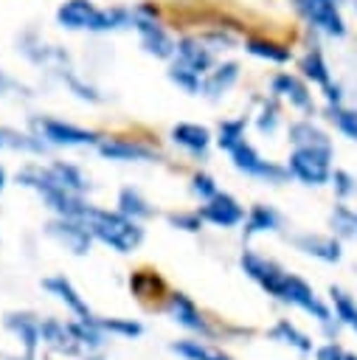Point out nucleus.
<instances>
[{
	"instance_id": "obj_49",
	"label": "nucleus",
	"mask_w": 357,
	"mask_h": 360,
	"mask_svg": "<svg viewBox=\"0 0 357 360\" xmlns=\"http://www.w3.org/2000/svg\"><path fill=\"white\" fill-rule=\"evenodd\" d=\"M3 143H6V141H3V132H0V146H3Z\"/></svg>"
},
{
	"instance_id": "obj_4",
	"label": "nucleus",
	"mask_w": 357,
	"mask_h": 360,
	"mask_svg": "<svg viewBox=\"0 0 357 360\" xmlns=\"http://www.w3.org/2000/svg\"><path fill=\"white\" fill-rule=\"evenodd\" d=\"M332 146H295L287 158V172L304 186H326L332 177Z\"/></svg>"
},
{
	"instance_id": "obj_38",
	"label": "nucleus",
	"mask_w": 357,
	"mask_h": 360,
	"mask_svg": "<svg viewBox=\"0 0 357 360\" xmlns=\"http://www.w3.org/2000/svg\"><path fill=\"white\" fill-rule=\"evenodd\" d=\"M332 188H335V197L337 200H349L357 194V177L346 169H332V177H329Z\"/></svg>"
},
{
	"instance_id": "obj_41",
	"label": "nucleus",
	"mask_w": 357,
	"mask_h": 360,
	"mask_svg": "<svg viewBox=\"0 0 357 360\" xmlns=\"http://www.w3.org/2000/svg\"><path fill=\"white\" fill-rule=\"evenodd\" d=\"M169 225L194 233L202 228V217H200V211H180V214H169Z\"/></svg>"
},
{
	"instance_id": "obj_6",
	"label": "nucleus",
	"mask_w": 357,
	"mask_h": 360,
	"mask_svg": "<svg viewBox=\"0 0 357 360\" xmlns=\"http://www.w3.org/2000/svg\"><path fill=\"white\" fill-rule=\"evenodd\" d=\"M228 155H231L233 166H236L242 174H247V177L267 180V183H284V180L290 177L287 166H278V163H273V160H264V158L253 149V143H247V141H239Z\"/></svg>"
},
{
	"instance_id": "obj_12",
	"label": "nucleus",
	"mask_w": 357,
	"mask_h": 360,
	"mask_svg": "<svg viewBox=\"0 0 357 360\" xmlns=\"http://www.w3.org/2000/svg\"><path fill=\"white\" fill-rule=\"evenodd\" d=\"M202 222H211L216 228H233L239 222H245V208L225 191H216L211 200H205L202 208H197Z\"/></svg>"
},
{
	"instance_id": "obj_36",
	"label": "nucleus",
	"mask_w": 357,
	"mask_h": 360,
	"mask_svg": "<svg viewBox=\"0 0 357 360\" xmlns=\"http://www.w3.org/2000/svg\"><path fill=\"white\" fill-rule=\"evenodd\" d=\"M245 118H225L222 124H219V129H216V143H219V149H225V152H231L239 141H245Z\"/></svg>"
},
{
	"instance_id": "obj_19",
	"label": "nucleus",
	"mask_w": 357,
	"mask_h": 360,
	"mask_svg": "<svg viewBox=\"0 0 357 360\" xmlns=\"http://www.w3.org/2000/svg\"><path fill=\"white\" fill-rule=\"evenodd\" d=\"M3 323H6L8 332H14L22 340L25 354L28 357H37V349L42 343V338H39V321L34 315H28V312H8Z\"/></svg>"
},
{
	"instance_id": "obj_3",
	"label": "nucleus",
	"mask_w": 357,
	"mask_h": 360,
	"mask_svg": "<svg viewBox=\"0 0 357 360\" xmlns=\"http://www.w3.org/2000/svg\"><path fill=\"white\" fill-rule=\"evenodd\" d=\"M278 301H284V304H290V307H298L301 312L312 315V318L323 326V332L335 340V332L340 329V323L335 321L332 307H329V304H326V301L312 290V284H309V281H304V278H301V276H295V273H287Z\"/></svg>"
},
{
	"instance_id": "obj_15",
	"label": "nucleus",
	"mask_w": 357,
	"mask_h": 360,
	"mask_svg": "<svg viewBox=\"0 0 357 360\" xmlns=\"http://www.w3.org/2000/svg\"><path fill=\"white\" fill-rule=\"evenodd\" d=\"M42 287L51 292V295H56L79 321H93L96 315L90 312V307H87V301L76 292V287L65 278V276H48V278H42Z\"/></svg>"
},
{
	"instance_id": "obj_25",
	"label": "nucleus",
	"mask_w": 357,
	"mask_h": 360,
	"mask_svg": "<svg viewBox=\"0 0 357 360\" xmlns=\"http://www.w3.org/2000/svg\"><path fill=\"white\" fill-rule=\"evenodd\" d=\"M287 135H290L292 146H332V138L320 127H315L309 118H301V121L290 124Z\"/></svg>"
},
{
	"instance_id": "obj_18",
	"label": "nucleus",
	"mask_w": 357,
	"mask_h": 360,
	"mask_svg": "<svg viewBox=\"0 0 357 360\" xmlns=\"http://www.w3.org/2000/svg\"><path fill=\"white\" fill-rule=\"evenodd\" d=\"M96 146L110 160H124V163H129V160H155V152L149 146H143L138 141H126V138H104Z\"/></svg>"
},
{
	"instance_id": "obj_26",
	"label": "nucleus",
	"mask_w": 357,
	"mask_h": 360,
	"mask_svg": "<svg viewBox=\"0 0 357 360\" xmlns=\"http://www.w3.org/2000/svg\"><path fill=\"white\" fill-rule=\"evenodd\" d=\"M329 307H332V315L340 326H351L354 318H357V298L351 292H346L343 287H329Z\"/></svg>"
},
{
	"instance_id": "obj_5",
	"label": "nucleus",
	"mask_w": 357,
	"mask_h": 360,
	"mask_svg": "<svg viewBox=\"0 0 357 360\" xmlns=\"http://www.w3.org/2000/svg\"><path fill=\"white\" fill-rule=\"evenodd\" d=\"M132 25L141 34V45L146 53L157 56V59H169L177 53V42L169 37V31L157 22V14L149 6H141L138 11H132Z\"/></svg>"
},
{
	"instance_id": "obj_1",
	"label": "nucleus",
	"mask_w": 357,
	"mask_h": 360,
	"mask_svg": "<svg viewBox=\"0 0 357 360\" xmlns=\"http://www.w3.org/2000/svg\"><path fill=\"white\" fill-rule=\"evenodd\" d=\"M79 222L87 225L93 239L110 245L118 253H129V250H135L143 242V228L135 219L124 217L121 211H104V208L87 205V211L82 214Z\"/></svg>"
},
{
	"instance_id": "obj_9",
	"label": "nucleus",
	"mask_w": 357,
	"mask_h": 360,
	"mask_svg": "<svg viewBox=\"0 0 357 360\" xmlns=\"http://www.w3.org/2000/svg\"><path fill=\"white\" fill-rule=\"evenodd\" d=\"M34 127H37L39 138H45L53 146H93V143H98V135L93 129H84V127H76V124H67L59 118H37Z\"/></svg>"
},
{
	"instance_id": "obj_20",
	"label": "nucleus",
	"mask_w": 357,
	"mask_h": 360,
	"mask_svg": "<svg viewBox=\"0 0 357 360\" xmlns=\"http://www.w3.org/2000/svg\"><path fill=\"white\" fill-rule=\"evenodd\" d=\"M39 338H42V343H48V346H51L53 352H59V354H79V352H82V346H79L76 338L70 335L67 323H62V321H56V318L39 321Z\"/></svg>"
},
{
	"instance_id": "obj_11",
	"label": "nucleus",
	"mask_w": 357,
	"mask_h": 360,
	"mask_svg": "<svg viewBox=\"0 0 357 360\" xmlns=\"http://www.w3.org/2000/svg\"><path fill=\"white\" fill-rule=\"evenodd\" d=\"M290 242L301 253H306L318 262H326V264H337L343 259V248H340V239L335 233H309L306 231V233H292Z\"/></svg>"
},
{
	"instance_id": "obj_47",
	"label": "nucleus",
	"mask_w": 357,
	"mask_h": 360,
	"mask_svg": "<svg viewBox=\"0 0 357 360\" xmlns=\"http://www.w3.org/2000/svg\"><path fill=\"white\" fill-rule=\"evenodd\" d=\"M351 329H354V332H357V318H354V323H351Z\"/></svg>"
},
{
	"instance_id": "obj_30",
	"label": "nucleus",
	"mask_w": 357,
	"mask_h": 360,
	"mask_svg": "<svg viewBox=\"0 0 357 360\" xmlns=\"http://www.w3.org/2000/svg\"><path fill=\"white\" fill-rule=\"evenodd\" d=\"M329 228L332 233L346 242V239H357V211H351L349 205H335V211L329 214Z\"/></svg>"
},
{
	"instance_id": "obj_45",
	"label": "nucleus",
	"mask_w": 357,
	"mask_h": 360,
	"mask_svg": "<svg viewBox=\"0 0 357 360\" xmlns=\"http://www.w3.org/2000/svg\"><path fill=\"white\" fill-rule=\"evenodd\" d=\"M6 87H11V82H8V79H6V76H3V73H0V93H3V90H6Z\"/></svg>"
},
{
	"instance_id": "obj_13",
	"label": "nucleus",
	"mask_w": 357,
	"mask_h": 360,
	"mask_svg": "<svg viewBox=\"0 0 357 360\" xmlns=\"http://www.w3.org/2000/svg\"><path fill=\"white\" fill-rule=\"evenodd\" d=\"M48 233H51L59 245H65L67 250H73L76 256H84V253L90 250V242H93V233L87 231V225L79 222V219H67V217L53 219V222L48 225Z\"/></svg>"
},
{
	"instance_id": "obj_29",
	"label": "nucleus",
	"mask_w": 357,
	"mask_h": 360,
	"mask_svg": "<svg viewBox=\"0 0 357 360\" xmlns=\"http://www.w3.org/2000/svg\"><path fill=\"white\" fill-rule=\"evenodd\" d=\"M326 118L335 124V129L349 138L357 141V107H346V104H326Z\"/></svg>"
},
{
	"instance_id": "obj_21",
	"label": "nucleus",
	"mask_w": 357,
	"mask_h": 360,
	"mask_svg": "<svg viewBox=\"0 0 357 360\" xmlns=\"http://www.w3.org/2000/svg\"><path fill=\"white\" fill-rule=\"evenodd\" d=\"M171 141H174L177 146H183L186 152H191V155H197V158H205V152H208V146H211V132H208L202 124H188V121H183V124L171 127Z\"/></svg>"
},
{
	"instance_id": "obj_27",
	"label": "nucleus",
	"mask_w": 357,
	"mask_h": 360,
	"mask_svg": "<svg viewBox=\"0 0 357 360\" xmlns=\"http://www.w3.org/2000/svg\"><path fill=\"white\" fill-rule=\"evenodd\" d=\"M301 73H304L306 82H312V84H318V87H326V84L332 82V70H329V65H326V59H323V53H320L318 48H309V51L304 53V59H301Z\"/></svg>"
},
{
	"instance_id": "obj_10",
	"label": "nucleus",
	"mask_w": 357,
	"mask_h": 360,
	"mask_svg": "<svg viewBox=\"0 0 357 360\" xmlns=\"http://www.w3.org/2000/svg\"><path fill=\"white\" fill-rule=\"evenodd\" d=\"M166 309H169L171 321L180 323L183 329L197 332V335H202V338H211V335H214L211 323L205 321V315L200 312V307H197L186 292H180V290L169 292V304H166Z\"/></svg>"
},
{
	"instance_id": "obj_44",
	"label": "nucleus",
	"mask_w": 357,
	"mask_h": 360,
	"mask_svg": "<svg viewBox=\"0 0 357 360\" xmlns=\"http://www.w3.org/2000/svg\"><path fill=\"white\" fill-rule=\"evenodd\" d=\"M323 90V98H326V104H343V87L337 84V82H329L326 87H320Z\"/></svg>"
},
{
	"instance_id": "obj_40",
	"label": "nucleus",
	"mask_w": 357,
	"mask_h": 360,
	"mask_svg": "<svg viewBox=\"0 0 357 360\" xmlns=\"http://www.w3.org/2000/svg\"><path fill=\"white\" fill-rule=\"evenodd\" d=\"M129 287H132V292L135 295H152V290L157 292V290H163V278L160 276H155V273H135L132 278H129Z\"/></svg>"
},
{
	"instance_id": "obj_33",
	"label": "nucleus",
	"mask_w": 357,
	"mask_h": 360,
	"mask_svg": "<svg viewBox=\"0 0 357 360\" xmlns=\"http://www.w3.org/2000/svg\"><path fill=\"white\" fill-rule=\"evenodd\" d=\"M51 172H53V177H56L65 188H70L73 194H84V191L90 188L84 172H82L79 166H73V163H62V160H56V163H51Z\"/></svg>"
},
{
	"instance_id": "obj_32",
	"label": "nucleus",
	"mask_w": 357,
	"mask_h": 360,
	"mask_svg": "<svg viewBox=\"0 0 357 360\" xmlns=\"http://www.w3.org/2000/svg\"><path fill=\"white\" fill-rule=\"evenodd\" d=\"M245 51L247 53H253V56H259V59H267V62H275V65H284V62H290V48H284V45H278V42H273V39H259V37H250L247 42H245Z\"/></svg>"
},
{
	"instance_id": "obj_22",
	"label": "nucleus",
	"mask_w": 357,
	"mask_h": 360,
	"mask_svg": "<svg viewBox=\"0 0 357 360\" xmlns=\"http://www.w3.org/2000/svg\"><path fill=\"white\" fill-rule=\"evenodd\" d=\"M267 338L275 340V343H281V346L295 349L298 354H309V352L315 349V346H312V338H309L306 332H301L290 318H278V321L267 329Z\"/></svg>"
},
{
	"instance_id": "obj_14",
	"label": "nucleus",
	"mask_w": 357,
	"mask_h": 360,
	"mask_svg": "<svg viewBox=\"0 0 357 360\" xmlns=\"http://www.w3.org/2000/svg\"><path fill=\"white\" fill-rule=\"evenodd\" d=\"M273 93L284 101H290L292 107L304 110V112H315V101H312V93L309 87L304 84L301 76H292V73H275L273 82H270Z\"/></svg>"
},
{
	"instance_id": "obj_31",
	"label": "nucleus",
	"mask_w": 357,
	"mask_h": 360,
	"mask_svg": "<svg viewBox=\"0 0 357 360\" xmlns=\"http://www.w3.org/2000/svg\"><path fill=\"white\" fill-rule=\"evenodd\" d=\"M169 349L183 360H231L228 354H222L219 349L205 346L202 340H174Z\"/></svg>"
},
{
	"instance_id": "obj_17",
	"label": "nucleus",
	"mask_w": 357,
	"mask_h": 360,
	"mask_svg": "<svg viewBox=\"0 0 357 360\" xmlns=\"http://www.w3.org/2000/svg\"><path fill=\"white\" fill-rule=\"evenodd\" d=\"M177 62H183V65L191 68L194 73L205 76V73L214 68V53H211V48H208L202 39H197V37H183V39L177 42Z\"/></svg>"
},
{
	"instance_id": "obj_43",
	"label": "nucleus",
	"mask_w": 357,
	"mask_h": 360,
	"mask_svg": "<svg viewBox=\"0 0 357 360\" xmlns=\"http://www.w3.org/2000/svg\"><path fill=\"white\" fill-rule=\"evenodd\" d=\"M315 360H346V349L337 340H326L315 349Z\"/></svg>"
},
{
	"instance_id": "obj_39",
	"label": "nucleus",
	"mask_w": 357,
	"mask_h": 360,
	"mask_svg": "<svg viewBox=\"0 0 357 360\" xmlns=\"http://www.w3.org/2000/svg\"><path fill=\"white\" fill-rule=\"evenodd\" d=\"M278 121H281V115H278V104H275V98H267V101L261 104L259 118H256V129H259L261 135H273L275 127H278Z\"/></svg>"
},
{
	"instance_id": "obj_37",
	"label": "nucleus",
	"mask_w": 357,
	"mask_h": 360,
	"mask_svg": "<svg viewBox=\"0 0 357 360\" xmlns=\"http://www.w3.org/2000/svg\"><path fill=\"white\" fill-rule=\"evenodd\" d=\"M169 79L177 84V87H183L186 93H200V87H202V76L200 73H194L191 68H186L183 62H171V68H169Z\"/></svg>"
},
{
	"instance_id": "obj_23",
	"label": "nucleus",
	"mask_w": 357,
	"mask_h": 360,
	"mask_svg": "<svg viewBox=\"0 0 357 360\" xmlns=\"http://www.w3.org/2000/svg\"><path fill=\"white\" fill-rule=\"evenodd\" d=\"M236 79H239V65L236 62H225V65H219V68L205 73L200 93H205L208 98H219V96H225L233 87Z\"/></svg>"
},
{
	"instance_id": "obj_35",
	"label": "nucleus",
	"mask_w": 357,
	"mask_h": 360,
	"mask_svg": "<svg viewBox=\"0 0 357 360\" xmlns=\"http://www.w3.org/2000/svg\"><path fill=\"white\" fill-rule=\"evenodd\" d=\"M93 323L101 329V332H110V335H118V338H138L143 332V326L132 318H93Z\"/></svg>"
},
{
	"instance_id": "obj_2",
	"label": "nucleus",
	"mask_w": 357,
	"mask_h": 360,
	"mask_svg": "<svg viewBox=\"0 0 357 360\" xmlns=\"http://www.w3.org/2000/svg\"><path fill=\"white\" fill-rule=\"evenodd\" d=\"M17 183L34 188V191L45 200V205H48L51 211H56L59 217H67V219H82V214H84L87 205H90V202H84L82 194H73L70 188H65V186L53 177L51 166H48V169H42V166H25L22 172H17Z\"/></svg>"
},
{
	"instance_id": "obj_42",
	"label": "nucleus",
	"mask_w": 357,
	"mask_h": 360,
	"mask_svg": "<svg viewBox=\"0 0 357 360\" xmlns=\"http://www.w3.org/2000/svg\"><path fill=\"white\" fill-rule=\"evenodd\" d=\"M191 191H194V197H200V200L205 202V200H211L219 188H216V183H214L211 174H202V172H200V174H194V180H191Z\"/></svg>"
},
{
	"instance_id": "obj_34",
	"label": "nucleus",
	"mask_w": 357,
	"mask_h": 360,
	"mask_svg": "<svg viewBox=\"0 0 357 360\" xmlns=\"http://www.w3.org/2000/svg\"><path fill=\"white\" fill-rule=\"evenodd\" d=\"M67 329H70V335L76 338V343L82 346V349H101L104 346V332L93 323V321H67Z\"/></svg>"
},
{
	"instance_id": "obj_48",
	"label": "nucleus",
	"mask_w": 357,
	"mask_h": 360,
	"mask_svg": "<svg viewBox=\"0 0 357 360\" xmlns=\"http://www.w3.org/2000/svg\"><path fill=\"white\" fill-rule=\"evenodd\" d=\"M17 360H34V357H28V354H25V357H17Z\"/></svg>"
},
{
	"instance_id": "obj_46",
	"label": "nucleus",
	"mask_w": 357,
	"mask_h": 360,
	"mask_svg": "<svg viewBox=\"0 0 357 360\" xmlns=\"http://www.w3.org/2000/svg\"><path fill=\"white\" fill-rule=\"evenodd\" d=\"M6 188V172H3V166H0V191Z\"/></svg>"
},
{
	"instance_id": "obj_8",
	"label": "nucleus",
	"mask_w": 357,
	"mask_h": 360,
	"mask_svg": "<svg viewBox=\"0 0 357 360\" xmlns=\"http://www.w3.org/2000/svg\"><path fill=\"white\" fill-rule=\"evenodd\" d=\"M295 8L304 14V20L315 28H320L329 37H343L346 34V20L340 14V3L337 0H292Z\"/></svg>"
},
{
	"instance_id": "obj_16",
	"label": "nucleus",
	"mask_w": 357,
	"mask_h": 360,
	"mask_svg": "<svg viewBox=\"0 0 357 360\" xmlns=\"http://www.w3.org/2000/svg\"><path fill=\"white\" fill-rule=\"evenodd\" d=\"M96 17H98V8L90 0H65L56 8L59 25L62 28H70V31H82V28H90L93 31Z\"/></svg>"
},
{
	"instance_id": "obj_28",
	"label": "nucleus",
	"mask_w": 357,
	"mask_h": 360,
	"mask_svg": "<svg viewBox=\"0 0 357 360\" xmlns=\"http://www.w3.org/2000/svg\"><path fill=\"white\" fill-rule=\"evenodd\" d=\"M118 211L124 214V217H129V219H149L152 214H155V208L143 200V194L138 191V188H121V194H118Z\"/></svg>"
},
{
	"instance_id": "obj_24",
	"label": "nucleus",
	"mask_w": 357,
	"mask_h": 360,
	"mask_svg": "<svg viewBox=\"0 0 357 360\" xmlns=\"http://www.w3.org/2000/svg\"><path fill=\"white\" fill-rule=\"evenodd\" d=\"M281 228V214L273 205L256 202L247 214H245V239L256 236V233H267V231H278Z\"/></svg>"
},
{
	"instance_id": "obj_7",
	"label": "nucleus",
	"mask_w": 357,
	"mask_h": 360,
	"mask_svg": "<svg viewBox=\"0 0 357 360\" xmlns=\"http://www.w3.org/2000/svg\"><path fill=\"white\" fill-rule=\"evenodd\" d=\"M239 264H242L245 276H247V278H253V281H256L267 295H273V298H278V295H281V287H284L287 270H284L278 262H273V259H267V256H261V253H256V250L245 248V250H242V256H239Z\"/></svg>"
}]
</instances>
